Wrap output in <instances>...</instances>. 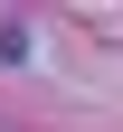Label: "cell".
Wrapping results in <instances>:
<instances>
[{
  "label": "cell",
  "mask_w": 123,
  "mask_h": 132,
  "mask_svg": "<svg viewBox=\"0 0 123 132\" xmlns=\"http://www.w3.org/2000/svg\"><path fill=\"white\" fill-rule=\"evenodd\" d=\"M28 47H38V38H28V19H0V66H28Z\"/></svg>",
  "instance_id": "6da1fadb"
}]
</instances>
